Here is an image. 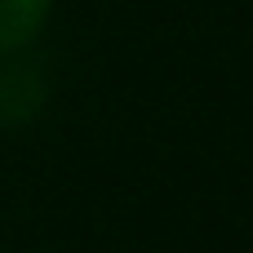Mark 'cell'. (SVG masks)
<instances>
[{
  "mask_svg": "<svg viewBox=\"0 0 253 253\" xmlns=\"http://www.w3.org/2000/svg\"><path fill=\"white\" fill-rule=\"evenodd\" d=\"M49 98V80L40 58H31L27 49L0 58V125H22L31 120Z\"/></svg>",
  "mask_w": 253,
  "mask_h": 253,
  "instance_id": "1",
  "label": "cell"
},
{
  "mask_svg": "<svg viewBox=\"0 0 253 253\" xmlns=\"http://www.w3.org/2000/svg\"><path fill=\"white\" fill-rule=\"evenodd\" d=\"M53 0H0V58L27 49L40 31V22L49 18Z\"/></svg>",
  "mask_w": 253,
  "mask_h": 253,
  "instance_id": "2",
  "label": "cell"
}]
</instances>
